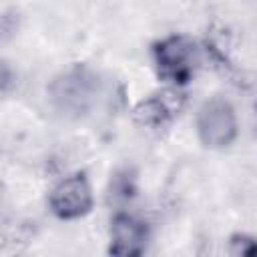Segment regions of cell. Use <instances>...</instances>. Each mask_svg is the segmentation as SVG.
Masks as SVG:
<instances>
[{"instance_id": "cell-7", "label": "cell", "mask_w": 257, "mask_h": 257, "mask_svg": "<svg viewBox=\"0 0 257 257\" xmlns=\"http://www.w3.org/2000/svg\"><path fill=\"white\" fill-rule=\"evenodd\" d=\"M229 253L239 257H257V239L245 233H237L229 239Z\"/></svg>"}, {"instance_id": "cell-5", "label": "cell", "mask_w": 257, "mask_h": 257, "mask_svg": "<svg viewBox=\"0 0 257 257\" xmlns=\"http://www.w3.org/2000/svg\"><path fill=\"white\" fill-rule=\"evenodd\" d=\"M149 241H151V229L147 221L126 211L114 213L108 229L110 255H120V257L143 255L147 251Z\"/></svg>"}, {"instance_id": "cell-2", "label": "cell", "mask_w": 257, "mask_h": 257, "mask_svg": "<svg viewBox=\"0 0 257 257\" xmlns=\"http://www.w3.org/2000/svg\"><path fill=\"white\" fill-rule=\"evenodd\" d=\"M195 131L199 143L209 151H221L235 143L239 135L237 110L225 96H209L195 114Z\"/></svg>"}, {"instance_id": "cell-3", "label": "cell", "mask_w": 257, "mask_h": 257, "mask_svg": "<svg viewBox=\"0 0 257 257\" xmlns=\"http://www.w3.org/2000/svg\"><path fill=\"white\" fill-rule=\"evenodd\" d=\"M98 76L84 68V66H72L64 72H60L48 86V96L52 104L72 116L86 114L90 106L96 102L98 96Z\"/></svg>"}, {"instance_id": "cell-6", "label": "cell", "mask_w": 257, "mask_h": 257, "mask_svg": "<svg viewBox=\"0 0 257 257\" xmlns=\"http://www.w3.org/2000/svg\"><path fill=\"white\" fill-rule=\"evenodd\" d=\"M175 94H177V88H169V92H165L163 96L157 94V96L141 102V106L137 108L139 120L153 128L169 124L181 110V104L175 100Z\"/></svg>"}, {"instance_id": "cell-1", "label": "cell", "mask_w": 257, "mask_h": 257, "mask_svg": "<svg viewBox=\"0 0 257 257\" xmlns=\"http://www.w3.org/2000/svg\"><path fill=\"white\" fill-rule=\"evenodd\" d=\"M157 76L169 88H185L197 76L201 66V50L197 42L185 34H169L151 48Z\"/></svg>"}, {"instance_id": "cell-4", "label": "cell", "mask_w": 257, "mask_h": 257, "mask_svg": "<svg viewBox=\"0 0 257 257\" xmlns=\"http://www.w3.org/2000/svg\"><path fill=\"white\" fill-rule=\"evenodd\" d=\"M94 195L84 173H72L60 179L48 193V209L60 221H76L92 211Z\"/></svg>"}]
</instances>
